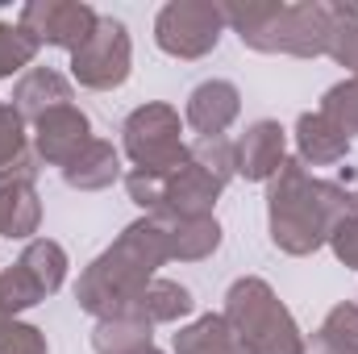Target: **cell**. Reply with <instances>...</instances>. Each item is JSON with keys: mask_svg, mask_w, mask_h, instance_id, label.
Segmentation results:
<instances>
[{"mask_svg": "<svg viewBox=\"0 0 358 354\" xmlns=\"http://www.w3.org/2000/svg\"><path fill=\"white\" fill-rule=\"evenodd\" d=\"M355 213V192H346L334 179L308 176L300 159H287L267 183V234L275 250L292 259L317 255L329 242V234Z\"/></svg>", "mask_w": 358, "mask_h": 354, "instance_id": "obj_1", "label": "cell"}, {"mask_svg": "<svg viewBox=\"0 0 358 354\" xmlns=\"http://www.w3.org/2000/svg\"><path fill=\"white\" fill-rule=\"evenodd\" d=\"M163 263H171L163 225L155 217H138L113 238L108 250H100L84 267V275L76 283V304L92 313L96 321L121 317V313H129V304L142 296V288L159 275Z\"/></svg>", "mask_w": 358, "mask_h": 354, "instance_id": "obj_2", "label": "cell"}, {"mask_svg": "<svg viewBox=\"0 0 358 354\" xmlns=\"http://www.w3.org/2000/svg\"><path fill=\"white\" fill-rule=\"evenodd\" d=\"M225 29L242 38V46L259 55L287 59H321L329 46V4L325 0H229L221 4Z\"/></svg>", "mask_w": 358, "mask_h": 354, "instance_id": "obj_3", "label": "cell"}, {"mask_svg": "<svg viewBox=\"0 0 358 354\" xmlns=\"http://www.w3.org/2000/svg\"><path fill=\"white\" fill-rule=\"evenodd\" d=\"M225 321L234 325L242 354H304V334H300L292 309L259 275H242L229 283Z\"/></svg>", "mask_w": 358, "mask_h": 354, "instance_id": "obj_4", "label": "cell"}, {"mask_svg": "<svg viewBox=\"0 0 358 354\" xmlns=\"http://www.w3.org/2000/svg\"><path fill=\"white\" fill-rule=\"evenodd\" d=\"M121 146H125V159L134 163V171L159 176V179H167L176 167H183L192 159L187 155V142H183V121H179L176 108L163 104V100L138 104L125 117Z\"/></svg>", "mask_w": 358, "mask_h": 354, "instance_id": "obj_5", "label": "cell"}, {"mask_svg": "<svg viewBox=\"0 0 358 354\" xmlns=\"http://www.w3.org/2000/svg\"><path fill=\"white\" fill-rule=\"evenodd\" d=\"M221 34H225V13L213 0H171L155 17L159 50L171 55V59H183V63H196V59L213 55Z\"/></svg>", "mask_w": 358, "mask_h": 354, "instance_id": "obj_6", "label": "cell"}, {"mask_svg": "<svg viewBox=\"0 0 358 354\" xmlns=\"http://www.w3.org/2000/svg\"><path fill=\"white\" fill-rule=\"evenodd\" d=\"M129 71H134V42L125 21L100 17L88 42L71 50V80L92 92H113L129 80Z\"/></svg>", "mask_w": 358, "mask_h": 354, "instance_id": "obj_7", "label": "cell"}, {"mask_svg": "<svg viewBox=\"0 0 358 354\" xmlns=\"http://www.w3.org/2000/svg\"><path fill=\"white\" fill-rule=\"evenodd\" d=\"M100 13L84 0H29L17 17V25L38 42V46H59V50H80L92 38Z\"/></svg>", "mask_w": 358, "mask_h": 354, "instance_id": "obj_8", "label": "cell"}, {"mask_svg": "<svg viewBox=\"0 0 358 354\" xmlns=\"http://www.w3.org/2000/svg\"><path fill=\"white\" fill-rule=\"evenodd\" d=\"M88 142H92V121H88V113L76 108V104H63V108L46 113V117L34 125V155H38V163L59 167V171H63Z\"/></svg>", "mask_w": 358, "mask_h": 354, "instance_id": "obj_9", "label": "cell"}, {"mask_svg": "<svg viewBox=\"0 0 358 354\" xmlns=\"http://www.w3.org/2000/svg\"><path fill=\"white\" fill-rule=\"evenodd\" d=\"M234 146H238V176L246 183H271L275 171L287 163V129L271 117L250 121Z\"/></svg>", "mask_w": 358, "mask_h": 354, "instance_id": "obj_10", "label": "cell"}, {"mask_svg": "<svg viewBox=\"0 0 358 354\" xmlns=\"http://www.w3.org/2000/svg\"><path fill=\"white\" fill-rule=\"evenodd\" d=\"M242 117V92L229 80H204L196 84L187 104H183V121L196 129V138H225V129Z\"/></svg>", "mask_w": 358, "mask_h": 354, "instance_id": "obj_11", "label": "cell"}, {"mask_svg": "<svg viewBox=\"0 0 358 354\" xmlns=\"http://www.w3.org/2000/svg\"><path fill=\"white\" fill-rule=\"evenodd\" d=\"M167 238V259L176 263H204L221 250V221L217 217H176V213H155Z\"/></svg>", "mask_w": 358, "mask_h": 354, "instance_id": "obj_12", "label": "cell"}, {"mask_svg": "<svg viewBox=\"0 0 358 354\" xmlns=\"http://www.w3.org/2000/svg\"><path fill=\"white\" fill-rule=\"evenodd\" d=\"M76 100V92H71V80L67 76H59L55 67H29L17 84H13V113L25 121V125H38L46 113H55V108H63V104H71Z\"/></svg>", "mask_w": 358, "mask_h": 354, "instance_id": "obj_13", "label": "cell"}, {"mask_svg": "<svg viewBox=\"0 0 358 354\" xmlns=\"http://www.w3.org/2000/svg\"><path fill=\"white\" fill-rule=\"evenodd\" d=\"M217 200H221V183L208 176L204 167H196L192 159L163 179V213H176V217H213Z\"/></svg>", "mask_w": 358, "mask_h": 354, "instance_id": "obj_14", "label": "cell"}, {"mask_svg": "<svg viewBox=\"0 0 358 354\" xmlns=\"http://www.w3.org/2000/svg\"><path fill=\"white\" fill-rule=\"evenodd\" d=\"M350 155V138L317 108L296 117V159L304 167H334Z\"/></svg>", "mask_w": 358, "mask_h": 354, "instance_id": "obj_15", "label": "cell"}, {"mask_svg": "<svg viewBox=\"0 0 358 354\" xmlns=\"http://www.w3.org/2000/svg\"><path fill=\"white\" fill-rule=\"evenodd\" d=\"M121 179V150L104 138H92L88 146L63 167V183L76 192H104Z\"/></svg>", "mask_w": 358, "mask_h": 354, "instance_id": "obj_16", "label": "cell"}, {"mask_svg": "<svg viewBox=\"0 0 358 354\" xmlns=\"http://www.w3.org/2000/svg\"><path fill=\"white\" fill-rule=\"evenodd\" d=\"M176 354H242V342L234 334V325L225 321V313H204L187 325H179L171 338Z\"/></svg>", "mask_w": 358, "mask_h": 354, "instance_id": "obj_17", "label": "cell"}, {"mask_svg": "<svg viewBox=\"0 0 358 354\" xmlns=\"http://www.w3.org/2000/svg\"><path fill=\"white\" fill-rule=\"evenodd\" d=\"M192 309H196L192 292H187L183 283H176V279H163V275H155V279L142 288V296L129 304V313H134V317H142V321H150V325H171V321H183Z\"/></svg>", "mask_w": 358, "mask_h": 354, "instance_id": "obj_18", "label": "cell"}, {"mask_svg": "<svg viewBox=\"0 0 358 354\" xmlns=\"http://www.w3.org/2000/svg\"><path fill=\"white\" fill-rule=\"evenodd\" d=\"M38 225H42V200H38V187H34V183L0 187V238L34 242Z\"/></svg>", "mask_w": 358, "mask_h": 354, "instance_id": "obj_19", "label": "cell"}, {"mask_svg": "<svg viewBox=\"0 0 358 354\" xmlns=\"http://www.w3.org/2000/svg\"><path fill=\"white\" fill-rule=\"evenodd\" d=\"M146 346H155V325L134 317V313L104 317L92 330V351L96 354H134V351H146Z\"/></svg>", "mask_w": 358, "mask_h": 354, "instance_id": "obj_20", "label": "cell"}, {"mask_svg": "<svg viewBox=\"0 0 358 354\" xmlns=\"http://www.w3.org/2000/svg\"><path fill=\"white\" fill-rule=\"evenodd\" d=\"M17 263L34 275V283L42 288V296H55V292L63 288V279H67V267H71L67 263V250H63L55 238H34V242H25V250H21Z\"/></svg>", "mask_w": 358, "mask_h": 354, "instance_id": "obj_21", "label": "cell"}, {"mask_svg": "<svg viewBox=\"0 0 358 354\" xmlns=\"http://www.w3.org/2000/svg\"><path fill=\"white\" fill-rule=\"evenodd\" d=\"M329 4V46L325 55L346 67L350 76H358V4L346 0H325Z\"/></svg>", "mask_w": 358, "mask_h": 354, "instance_id": "obj_22", "label": "cell"}, {"mask_svg": "<svg viewBox=\"0 0 358 354\" xmlns=\"http://www.w3.org/2000/svg\"><path fill=\"white\" fill-rule=\"evenodd\" d=\"M187 155H192L196 167H204L221 187L238 176V146H234L229 138H196V142L187 146Z\"/></svg>", "mask_w": 358, "mask_h": 354, "instance_id": "obj_23", "label": "cell"}, {"mask_svg": "<svg viewBox=\"0 0 358 354\" xmlns=\"http://www.w3.org/2000/svg\"><path fill=\"white\" fill-rule=\"evenodd\" d=\"M42 300H46L42 288L34 283V275L21 263H13V267L0 271V309H4V317H17V313L34 309V304H42Z\"/></svg>", "mask_w": 358, "mask_h": 354, "instance_id": "obj_24", "label": "cell"}, {"mask_svg": "<svg viewBox=\"0 0 358 354\" xmlns=\"http://www.w3.org/2000/svg\"><path fill=\"white\" fill-rule=\"evenodd\" d=\"M38 42L21 29V25H8V21H0V80H8V76H25L29 67H34V59H38Z\"/></svg>", "mask_w": 358, "mask_h": 354, "instance_id": "obj_25", "label": "cell"}, {"mask_svg": "<svg viewBox=\"0 0 358 354\" xmlns=\"http://www.w3.org/2000/svg\"><path fill=\"white\" fill-rule=\"evenodd\" d=\"M321 113L350 138L358 134V76H346L342 84H334V88L321 96Z\"/></svg>", "mask_w": 358, "mask_h": 354, "instance_id": "obj_26", "label": "cell"}, {"mask_svg": "<svg viewBox=\"0 0 358 354\" xmlns=\"http://www.w3.org/2000/svg\"><path fill=\"white\" fill-rule=\"evenodd\" d=\"M317 334H325L342 354H358V304H350V300L346 304H334L325 313V321H321Z\"/></svg>", "mask_w": 358, "mask_h": 354, "instance_id": "obj_27", "label": "cell"}, {"mask_svg": "<svg viewBox=\"0 0 358 354\" xmlns=\"http://www.w3.org/2000/svg\"><path fill=\"white\" fill-rule=\"evenodd\" d=\"M0 354H50L46 351V334L29 321H4L0 325Z\"/></svg>", "mask_w": 358, "mask_h": 354, "instance_id": "obj_28", "label": "cell"}, {"mask_svg": "<svg viewBox=\"0 0 358 354\" xmlns=\"http://www.w3.org/2000/svg\"><path fill=\"white\" fill-rule=\"evenodd\" d=\"M25 150H29V142H25V121L13 113V104L0 100V167L13 163V159H21Z\"/></svg>", "mask_w": 358, "mask_h": 354, "instance_id": "obj_29", "label": "cell"}, {"mask_svg": "<svg viewBox=\"0 0 358 354\" xmlns=\"http://www.w3.org/2000/svg\"><path fill=\"white\" fill-rule=\"evenodd\" d=\"M329 250H334V259L342 267H350V271H358V213L355 217H346L334 234H329V242H325Z\"/></svg>", "mask_w": 358, "mask_h": 354, "instance_id": "obj_30", "label": "cell"}, {"mask_svg": "<svg viewBox=\"0 0 358 354\" xmlns=\"http://www.w3.org/2000/svg\"><path fill=\"white\" fill-rule=\"evenodd\" d=\"M42 171V163H38V155L34 150H25L21 159H13V163H4L0 167V187H13V183H34Z\"/></svg>", "mask_w": 358, "mask_h": 354, "instance_id": "obj_31", "label": "cell"}, {"mask_svg": "<svg viewBox=\"0 0 358 354\" xmlns=\"http://www.w3.org/2000/svg\"><path fill=\"white\" fill-rule=\"evenodd\" d=\"M304 354H342L325 334H313V338H304Z\"/></svg>", "mask_w": 358, "mask_h": 354, "instance_id": "obj_32", "label": "cell"}, {"mask_svg": "<svg viewBox=\"0 0 358 354\" xmlns=\"http://www.w3.org/2000/svg\"><path fill=\"white\" fill-rule=\"evenodd\" d=\"M134 354H163V351H155V346H146V351H134Z\"/></svg>", "mask_w": 358, "mask_h": 354, "instance_id": "obj_33", "label": "cell"}, {"mask_svg": "<svg viewBox=\"0 0 358 354\" xmlns=\"http://www.w3.org/2000/svg\"><path fill=\"white\" fill-rule=\"evenodd\" d=\"M4 321H13V317H4V309H0V325H4Z\"/></svg>", "mask_w": 358, "mask_h": 354, "instance_id": "obj_34", "label": "cell"}, {"mask_svg": "<svg viewBox=\"0 0 358 354\" xmlns=\"http://www.w3.org/2000/svg\"><path fill=\"white\" fill-rule=\"evenodd\" d=\"M355 204H358V187H355Z\"/></svg>", "mask_w": 358, "mask_h": 354, "instance_id": "obj_35", "label": "cell"}]
</instances>
